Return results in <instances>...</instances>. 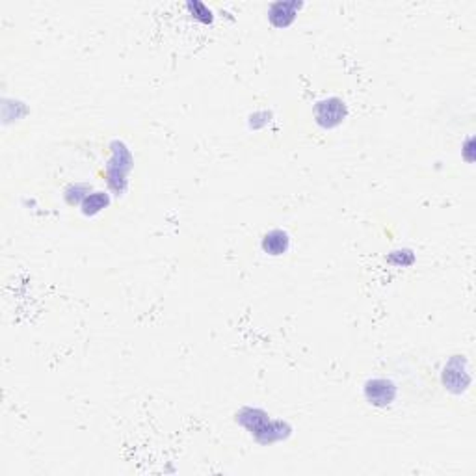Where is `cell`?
Instances as JSON below:
<instances>
[{
  "instance_id": "cell-1",
  "label": "cell",
  "mask_w": 476,
  "mask_h": 476,
  "mask_svg": "<svg viewBox=\"0 0 476 476\" xmlns=\"http://www.w3.org/2000/svg\"><path fill=\"white\" fill-rule=\"evenodd\" d=\"M314 115H316L319 125H322L324 129H333V127L343 123L344 118H346V105L341 99L329 97V99L320 100L316 105Z\"/></svg>"
},
{
  "instance_id": "cell-2",
  "label": "cell",
  "mask_w": 476,
  "mask_h": 476,
  "mask_svg": "<svg viewBox=\"0 0 476 476\" xmlns=\"http://www.w3.org/2000/svg\"><path fill=\"white\" fill-rule=\"evenodd\" d=\"M304 8V2L298 0H277L268 6V21L276 29H286L296 21V15Z\"/></svg>"
},
{
  "instance_id": "cell-3",
  "label": "cell",
  "mask_w": 476,
  "mask_h": 476,
  "mask_svg": "<svg viewBox=\"0 0 476 476\" xmlns=\"http://www.w3.org/2000/svg\"><path fill=\"white\" fill-rule=\"evenodd\" d=\"M365 395L374 405H387L395 400L396 387L389 380H371L365 386Z\"/></svg>"
},
{
  "instance_id": "cell-4",
  "label": "cell",
  "mask_w": 476,
  "mask_h": 476,
  "mask_svg": "<svg viewBox=\"0 0 476 476\" xmlns=\"http://www.w3.org/2000/svg\"><path fill=\"white\" fill-rule=\"evenodd\" d=\"M289 246H291V237L285 231H281V229H274V231H270L262 238V249H264V253L271 255V257L283 255L289 249Z\"/></svg>"
},
{
  "instance_id": "cell-5",
  "label": "cell",
  "mask_w": 476,
  "mask_h": 476,
  "mask_svg": "<svg viewBox=\"0 0 476 476\" xmlns=\"http://www.w3.org/2000/svg\"><path fill=\"white\" fill-rule=\"evenodd\" d=\"M186 10L190 11L192 17H195V19L203 24H210L214 21V14H212V10H210L207 4H203V2H197V0L188 2V4H186Z\"/></svg>"
},
{
  "instance_id": "cell-6",
  "label": "cell",
  "mask_w": 476,
  "mask_h": 476,
  "mask_svg": "<svg viewBox=\"0 0 476 476\" xmlns=\"http://www.w3.org/2000/svg\"><path fill=\"white\" fill-rule=\"evenodd\" d=\"M105 205H106L105 195L100 194V192H97V194H91L90 197H86V201H84V210L90 212V214H93V212H99Z\"/></svg>"
}]
</instances>
